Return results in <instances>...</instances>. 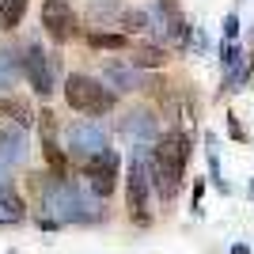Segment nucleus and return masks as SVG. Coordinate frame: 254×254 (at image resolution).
Instances as JSON below:
<instances>
[{"label":"nucleus","mask_w":254,"mask_h":254,"mask_svg":"<svg viewBox=\"0 0 254 254\" xmlns=\"http://www.w3.org/2000/svg\"><path fill=\"white\" fill-rule=\"evenodd\" d=\"M156 34L163 38V42L179 46V50H186L190 46V23H186V15H182L179 0H156Z\"/></svg>","instance_id":"obj_5"},{"label":"nucleus","mask_w":254,"mask_h":254,"mask_svg":"<svg viewBox=\"0 0 254 254\" xmlns=\"http://www.w3.org/2000/svg\"><path fill=\"white\" fill-rule=\"evenodd\" d=\"M19 76H27V50H19L15 42L0 46V91H11Z\"/></svg>","instance_id":"obj_11"},{"label":"nucleus","mask_w":254,"mask_h":254,"mask_svg":"<svg viewBox=\"0 0 254 254\" xmlns=\"http://www.w3.org/2000/svg\"><path fill=\"white\" fill-rule=\"evenodd\" d=\"M27 216V205L11 186H0V224H19Z\"/></svg>","instance_id":"obj_16"},{"label":"nucleus","mask_w":254,"mask_h":254,"mask_svg":"<svg viewBox=\"0 0 254 254\" xmlns=\"http://www.w3.org/2000/svg\"><path fill=\"white\" fill-rule=\"evenodd\" d=\"M0 186H8V163L0 159Z\"/></svg>","instance_id":"obj_23"},{"label":"nucleus","mask_w":254,"mask_h":254,"mask_svg":"<svg viewBox=\"0 0 254 254\" xmlns=\"http://www.w3.org/2000/svg\"><path fill=\"white\" fill-rule=\"evenodd\" d=\"M64 103L72 106V110H80V114H106L110 106H114V91L103 84V80H95V76H84V72H72L68 80H64Z\"/></svg>","instance_id":"obj_3"},{"label":"nucleus","mask_w":254,"mask_h":254,"mask_svg":"<svg viewBox=\"0 0 254 254\" xmlns=\"http://www.w3.org/2000/svg\"><path fill=\"white\" fill-rule=\"evenodd\" d=\"M103 84L106 87H118V91H133V87H156V80H148V76H140V68H118V64H110L103 72Z\"/></svg>","instance_id":"obj_14"},{"label":"nucleus","mask_w":254,"mask_h":254,"mask_svg":"<svg viewBox=\"0 0 254 254\" xmlns=\"http://www.w3.org/2000/svg\"><path fill=\"white\" fill-rule=\"evenodd\" d=\"M114 8H118V0H91V15H95V19L99 15H110Z\"/></svg>","instance_id":"obj_21"},{"label":"nucleus","mask_w":254,"mask_h":254,"mask_svg":"<svg viewBox=\"0 0 254 254\" xmlns=\"http://www.w3.org/2000/svg\"><path fill=\"white\" fill-rule=\"evenodd\" d=\"M220 64H224V87L228 91H239V87L251 80V68H254V57H247L235 42H224L220 50Z\"/></svg>","instance_id":"obj_9"},{"label":"nucleus","mask_w":254,"mask_h":254,"mask_svg":"<svg viewBox=\"0 0 254 254\" xmlns=\"http://www.w3.org/2000/svg\"><path fill=\"white\" fill-rule=\"evenodd\" d=\"M68 152L80 159H91V156H103L106 148V126L95 122V118H84V122H76L68 129Z\"/></svg>","instance_id":"obj_6"},{"label":"nucleus","mask_w":254,"mask_h":254,"mask_svg":"<svg viewBox=\"0 0 254 254\" xmlns=\"http://www.w3.org/2000/svg\"><path fill=\"white\" fill-rule=\"evenodd\" d=\"M251 197H254V179H251Z\"/></svg>","instance_id":"obj_24"},{"label":"nucleus","mask_w":254,"mask_h":254,"mask_svg":"<svg viewBox=\"0 0 254 254\" xmlns=\"http://www.w3.org/2000/svg\"><path fill=\"white\" fill-rule=\"evenodd\" d=\"M228 133H232L235 140H247V133H243V126H239V118H232L228 114Z\"/></svg>","instance_id":"obj_22"},{"label":"nucleus","mask_w":254,"mask_h":254,"mask_svg":"<svg viewBox=\"0 0 254 254\" xmlns=\"http://www.w3.org/2000/svg\"><path fill=\"white\" fill-rule=\"evenodd\" d=\"M0 159L8 167L27 159V133H23V126H0Z\"/></svg>","instance_id":"obj_13"},{"label":"nucleus","mask_w":254,"mask_h":254,"mask_svg":"<svg viewBox=\"0 0 254 254\" xmlns=\"http://www.w3.org/2000/svg\"><path fill=\"white\" fill-rule=\"evenodd\" d=\"M34 190H38V228H61V224H95L106 220V209L87 197L76 182L68 179H46L34 175Z\"/></svg>","instance_id":"obj_1"},{"label":"nucleus","mask_w":254,"mask_h":254,"mask_svg":"<svg viewBox=\"0 0 254 254\" xmlns=\"http://www.w3.org/2000/svg\"><path fill=\"white\" fill-rule=\"evenodd\" d=\"M23 11H27V0H0V23L8 31L23 23Z\"/></svg>","instance_id":"obj_19"},{"label":"nucleus","mask_w":254,"mask_h":254,"mask_svg":"<svg viewBox=\"0 0 254 254\" xmlns=\"http://www.w3.org/2000/svg\"><path fill=\"white\" fill-rule=\"evenodd\" d=\"M186 159H190V137L179 133V129L163 133V140H156V148L148 152V179H152V190L163 201H171L179 193Z\"/></svg>","instance_id":"obj_2"},{"label":"nucleus","mask_w":254,"mask_h":254,"mask_svg":"<svg viewBox=\"0 0 254 254\" xmlns=\"http://www.w3.org/2000/svg\"><path fill=\"white\" fill-rule=\"evenodd\" d=\"M27 80L38 95H50L53 87H57V57L46 53L42 46H27Z\"/></svg>","instance_id":"obj_7"},{"label":"nucleus","mask_w":254,"mask_h":254,"mask_svg":"<svg viewBox=\"0 0 254 254\" xmlns=\"http://www.w3.org/2000/svg\"><path fill=\"white\" fill-rule=\"evenodd\" d=\"M84 175L91 179V190H95V197H110V190H114V179H118V156H114V152H103V156L84 159Z\"/></svg>","instance_id":"obj_10"},{"label":"nucleus","mask_w":254,"mask_h":254,"mask_svg":"<svg viewBox=\"0 0 254 254\" xmlns=\"http://www.w3.org/2000/svg\"><path fill=\"white\" fill-rule=\"evenodd\" d=\"M87 46H95V50H129V34H103V31H91L87 34Z\"/></svg>","instance_id":"obj_18"},{"label":"nucleus","mask_w":254,"mask_h":254,"mask_svg":"<svg viewBox=\"0 0 254 254\" xmlns=\"http://www.w3.org/2000/svg\"><path fill=\"white\" fill-rule=\"evenodd\" d=\"M42 27L46 34H50L53 42H68V38H76V11L68 0H46L42 4Z\"/></svg>","instance_id":"obj_8"},{"label":"nucleus","mask_w":254,"mask_h":254,"mask_svg":"<svg viewBox=\"0 0 254 254\" xmlns=\"http://www.w3.org/2000/svg\"><path fill=\"white\" fill-rule=\"evenodd\" d=\"M144 31L156 34L152 11H144V8H126V11H122V34H144Z\"/></svg>","instance_id":"obj_17"},{"label":"nucleus","mask_w":254,"mask_h":254,"mask_svg":"<svg viewBox=\"0 0 254 254\" xmlns=\"http://www.w3.org/2000/svg\"><path fill=\"white\" fill-rule=\"evenodd\" d=\"M148 190H152V179H148V152L140 148L133 152L129 159V175H126V201H129V216L148 228L152 224V212H148Z\"/></svg>","instance_id":"obj_4"},{"label":"nucleus","mask_w":254,"mask_h":254,"mask_svg":"<svg viewBox=\"0 0 254 254\" xmlns=\"http://www.w3.org/2000/svg\"><path fill=\"white\" fill-rule=\"evenodd\" d=\"M235 34H239V15H235V11H228V15H224V38H228V42H235Z\"/></svg>","instance_id":"obj_20"},{"label":"nucleus","mask_w":254,"mask_h":254,"mask_svg":"<svg viewBox=\"0 0 254 254\" xmlns=\"http://www.w3.org/2000/svg\"><path fill=\"white\" fill-rule=\"evenodd\" d=\"M163 61H167L163 46H152V42H133L129 46V64H133V68H163Z\"/></svg>","instance_id":"obj_15"},{"label":"nucleus","mask_w":254,"mask_h":254,"mask_svg":"<svg viewBox=\"0 0 254 254\" xmlns=\"http://www.w3.org/2000/svg\"><path fill=\"white\" fill-rule=\"evenodd\" d=\"M122 133H126L129 140H137V144H152V140L159 137V122L148 110H129V114L122 118Z\"/></svg>","instance_id":"obj_12"}]
</instances>
